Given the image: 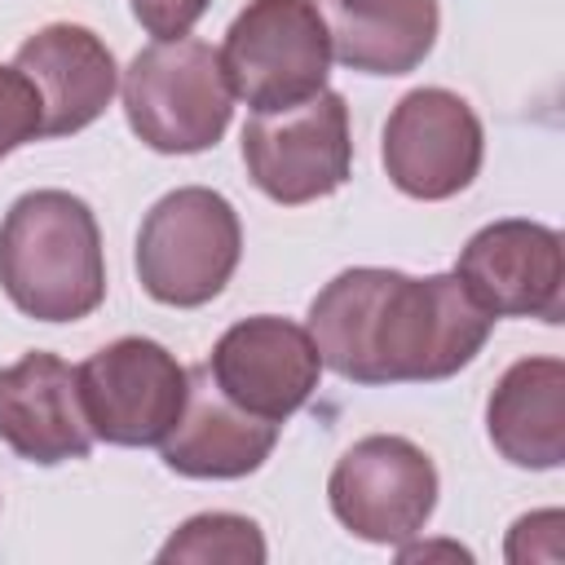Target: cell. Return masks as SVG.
Masks as SVG:
<instances>
[{"mask_svg":"<svg viewBox=\"0 0 565 565\" xmlns=\"http://www.w3.org/2000/svg\"><path fill=\"white\" fill-rule=\"evenodd\" d=\"M490 322L494 313L477 305L459 274L344 269L309 309L318 358L358 384L446 380L481 353Z\"/></svg>","mask_w":565,"mask_h":565,"instance_id":"cell-1","label":"cell"},{"mask_svg":"<svg viewBox=\"0 0 565 565\" xmlns=\"http://www.w3.org/2000/svg\"><path fill=\"white\" fill-rule=\"evenodd\" d=\"M0 287L40 322H75L106 296L102 234L66 190L22 194L0 225Z\"/></svg>","mask_w":565,"mask_h":565,"instance_id":"cell-2","label":"cell"},{"mask_svg":"<svg viewBox=\"0 0 565 565\" xmlns=\"http://www.w3.org/2000/svg\"><path fill=\"white\" fill-rule=\"evenodd\" d=\"M230 102L234 93L221 71V53L203 40H159L141 49L124 75L128 124L163 154L216 146L230 124Z\"/></svg>","mask_w":565,"mask_h":565,"instance_id":"cell-3","label":"cell"},{"mask_svg":"<svg viewBox=\"0 0 565 565\" xmlns=\"http://www.w3.org/2000/svg\"><path fill=\"white\" fill-rule=\"evenodd\" d=\"M238 216L234 207L203 190H172L150 207L137 234L141 287L163 305H207L238 265Z\"/></svg>","mask_w":565,"mask_h":565,"instance_id":"cell-4","label":"cell"},{"mask_svg":"<svg viewBox=\"0 0 565 565\" xmlns=\"http://www.w3.org/2000/svg\"><path fill=\"white\" fill-rule=\"evenodd\" d=\"M331 44L309 0H252L221 49L230 93L252 110H282L322 93Z\"/></svg>","mask_w":565,"mask_h":565,"instance_id":"cell-5","label":"cell"},{"mask_svg":"<svg viewBox=\"0 0 565 565\" xmlns=\"http://www.w3.org/2000/svg\"><path fill=\"white\" fill-rule=\"evenodd\" d=\"M252 181L278 203H309L344 185L353 141L340 93H313L282 110H256L243 128Z\"/></svg>","mask_w":565,"mask_h":565,"instance_id":"cell-6","label":"cell"},{"mask_svg":"<svg viewBox=\"0 0 565 565\" xmlns=\"http://www.w3.org/2000/svg\"><path fill=\"white\" fill-rule=\"evenodd\" d=\"M75 375L93 437H106L115 446L163 441L181 419L190 393V371L163 344L141 335L97 349Z\"/></svg>","mask_w":565,"mask_h":565,"instance_id":"cell-7","label":"cell"},{"mask_svg":"<svg viewBox=\"0 0 565 565\" xmlns=\"http://www.w3.org/2000/svg\"><path fill=\"white\" fill-rule=\"evenodd\" d=\"M331 512L366 543H402L437 503L433 459L406 437H366L331 472Z\"/></svg>","mask_w":565,"mask_h":565,"instance_id":"cell-8","label":"cell"},{"mask_svg":"<svg viewBox=\"0 0 565 565\" xmlns=\"http://www.w3.org/2000/svg\"><path fill=\"white\" fill-rule=\"evenodd\" d=\"M384 168L415 199H450L481 168V124L472 106L446 88H415L384 128Z\"/></svg>","mask_w":565,"mask_h":565,"instance_id":"cell-9","label":"cell"},{"mask_svg":"<svg viewBox=\"0 0 565 565\" xmlns=\"http://www.w3.org/2000/svg\"><path fill=\"white\" fill-rule=\"evenodd\" d=\"M459 282L481 309L561 322L565 313V256L561 238L534 221H494L459 256Z\"/></svg>","mask_w":565,"mask_h":565,"instance_id":"cell-10","label":"cell"},{"mask_svg":"<svg viewBox=\"0 0 565 565\" xmlns=\"http://www.w3.org/2000/svg\"><path fill=\"white\" fill-rule=\"evenodd\" d=\"M216 388L260 419H287L318 388V344L287 318H247L230 327L212 349Z\"/></svg>","mask_w":565,"mask_h":565,"instance_id":"cell-11","label":"cell"},{"mask_svg":"<svg viewBox=\"0 0 565 565\" xmlns=\"http://www.w3.org/2000/svg\"><path fill=\"white\" fill-rule=\"evenodd\" d=\"M0 441L31 463L84 459L93 450L79 375L62 358L35 349L0 371Z\"/></svg>","mask_w":565,"mask_h":565,"instance_id":"cell-12","label":"cell"},{"mask_svg":"<svg viewBox=\"0 0 565 565\" xmlns=\"http://www.w3.org/2000/svg\"><path fill=\"white\" fill-rule=\"evenodd\" d=\"M274 441L278 424L230 402L203 366L190 375L181 419L163 437V463L185 477H243L269 459Z\"/></svg>","mask_w":565,"mask_h":565,"instance_id":"cell-13","label":"cell"},{"mask_svg":"<svg viewBox=\"0 0 565 565\" xmlns=\"http://www.w3.org/2000/svg\"><path fill=\"white\" fill-rule=\"evenodd\" d=\"M40 93L44 106V137H62V132H79L84 124H93L115 93V57L110 49L88 31V26H44L35 31L13 62Z\"/></svg>","mask_w":565,"mask_h":565,"instance_id":"cell-14","label":"cell"},{"mask_svg":"<svg viewBox=\"0 0 565 565\" xmlns=\"http://www.w3.org/2000/svg\"><path fill=\"white\" fill-rule=\"evenodd\" d=\"M331 53L366 75H402L437 35V0H313Z\"/></svg>","mask_w":565,"mask_h":565,"instance_id":"cell-15","label":"cell"},{"mask_svg":"<svg viewBox=\"0 0 565 565\" xmlns=\"http://www.w3.org/2000/svg\"><path fill=\"white\" fill-rule=\"evenodd\" d=\"M490 441L521 468H556L565 459V366L525 358L508 366L486 406Z\"/></svg>","mask_w":565,"mask_h":565,"instance_id":"cell-16","label":"cell"},{"mask_svg":"<svg viewBox=\"0 0 565 565\" xmlns=\"http://www.w3.org/2000/svg\"><path fill=\"white\" fill-rule=\"evenodd\" d=\"M159 561H230V565H260L265 539L247 516L230 512H203L185 521L159 552Z\"/></svg>","mask_w":565,"mask_h":565,"instance_id":"cell-17","label":"cell"},{"mask_svg":"<svg viewBox=\"0 0 565 565\" xmlns=\"http://www.w3.org/2000/svg\"><path fill=\"white\" fill-rule=\"evenodd\" d=\"M40 128H44V106L35 84L18 66H0V154L40 137Z\"/></svg>","mask_w":565,"mask_h":565,"instance_id":"cell-18","label":"cell"},{"mask_svg":"<svg viewBox=\"0 0 565 565\" xmlns=\"http://www.w3.org/2000/svg\"><path fill=\"white\" fill-rule=\"evenodd\" d=\"M203 9L207 0H132L137 22L159 40H181L203 18Z\"/></svg>","mask_w":565,"mask_h":565,"instance_id":"cell-19","label":"cell"}]
</instances>
